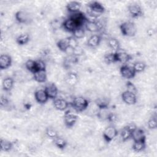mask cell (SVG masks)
I'll list each match as a JSON object with an SVG mask.
<instances>
[{"label": "cell", "instance_id": "6da1fadb", "mask_svg": "<svg viewBox=\"0 0 157 157\" xmlns=\"http://www.w3.org/2000/svg\"><path fill=\"white\" fill-rule=\"evenodd\" d=\"M105 11V8L102 4L98 1H92L88 4L87 13L93 17H98Z\"/></svg>", "mask_w": 157, "mask_h": 157}, {"label": "cell", "instance_id": "7a4b0ae2", "mask_svg": "<svg viewBox=\"0 0 157 157\" xmlns=\"http://www.w3.org/2000/svg\"><path fill=\"white\" fill-rule=\"evenodd\" d=\"M71 105L76 112H81L88 107L89 102L86 98L82 96H77L74 98L71 102Z\"/></svg>", "mask_w": 157, "mask_h": 157}, {"label": "cell", "instance_id": "3957f363", "mask_svg": "<svg viewBox=\"0 0 157 157\" xmlns=\"http://www.w3.org/2000/svg\"><path fill=\"white\" fill-rule=\"evenodd\" d=\"M120 29L122 34L128 37L134 36L137 31L135 24L131 21H126L121 23Z\"/></svg>", "mask_w": 157, "mask_h": 157}, {"label": "cell", "instance_id": "277c9868", "mask_svg": "<svg viewBox=\"0 0 157 157\" xmlns=\"http://www.w3.org/2000/svg\"><path fill=\"white\" fill-rule=\"evenodd\" d=\"M118 134L117 129L113 126L107 127L103 132V137L107 142H111Z\"/></svg>", "mask_w": 157, "mask_h": 157}, {"label": "cell", "instance_id": "5b68a950", "mask_svg": "<svg viewBox=\"0 0 157 157\" xmlns=\"http://www.w3.org/2000/svg\"><path fill=\"white\" fill-rule=\"evenodd\" d=\"M137 127L136 126L135 124H130L127 125L126 126L124 127L121 131V137L123 141H126L130 138H131V135L132 131L136 128Z\"/></svg>", "mask_w": 157, "mask_h": 157}, {"label": "cell", "instance_id": "8992f818", "mask_svg": "<svg viewBox=\"0 0 157 157\" xmlns=\"http://www.w3.org/2000/svg\"><path fill=\"white\" fill-rule=\"evenodd\" d=\"M122 100L128 105H133L136 103L137 98L136 94L129 91H124L121 94Z\"/></svg>", "mask_w": 157, "mask_h": 157}, {"label": "cell", "instance_id": "52a82bcc", "mask_svg": "<svg viewBox=\"0 0 157 157\" xmlns=\"http://www.w3.org/2000/svg\"><path fill=\"white\" fill-rule=\"evenodd\" d=\"M75 23L78 28H80L85 24V21L87 20V18L85 15V14L81 12H75L72 14V15L69 17Z\"/></svg>", "mask_w": 157, "mask_h": 157}, {"label": "cell", "instance_id": "ba28073f", "mask_svg": "<svg viewBox=\"0 0 157 157\" xmlns=\"http://www.w3.org/2000/svg\"><path fill=\"white\" fill-rule=\"evenodd\" d=\"M77 120V115L70 111L65 112L64 115V121L65 125L68 128L72 127Z\"/></svg>", "mask_w": 157, "mask_h": 157}, {"label": "cell", "instance_id": "9c48e42d", "mask_svg": "<svg viewBox=\"0 0 157 157\" xmlns=\"http://www.w3.org/2000/svg\"><path fill=\"white\" fill-rule=\"evenodd\" d=\"M120 73L123 77L127 79L132 78L136 75V72L133 67L126 64L123 65L120 67Z\"/></svg>", "mask_w": 157, "mask_h": 157}, {"label": "cell", "instance_id": "30bf717a", "mask_svg": "<svg viewBox=\"0 0 157 157\" xmlns=\"http://www.w3.org/2000/svg\"><path fill=\"white\" fill-rule=\"evenodd\" d=\"M45 91L49 99H55L58 95V88L53 83H48L45 87Z\"/></svg>", "mask_w": 157, "mask_h": 157}, {"label": "cell", "instance_id": "8fae6325", "mask_svg": "<svg viewBox=\"0 0 157 157\" xmlns=\"http://www.w3.org/2000/svg\"><path fill=\"white\" fill-rule=\"evenodd\" d=\"M131 138L133 139L134 142H145V135L143 129L136 128L132 132Z\"/></svg>", "mask_w": 157, "mask_h": 157}, {"label": "cell", "instance_id": "7c38bea8", "mask_svg": "<svg viewBox=\"0 0 157 157\" xmlns=\"http://www.w3.org/2000/svg\"><path fill=\"white\" fill-rule=\"evenodd\" d=\"M34 97L36 101L40 104H45L49 99L45 90H38L34 93Z\"/></svg>", "mask_w": 157, "mask_h": 157}, {"label": "cell", "instance_id": "4fadbf2b", "mask_svg": "<svg viewBox=\"0 0 157 157\" xmlns=\"http://www.w3.org/2000/svg\"><path fill=\"white\" fill-rule=\"evenodd\" d=\"M128 11L132 17L137 18L142 15L143 11L141 7L137 4H131L128 6Z\"/></svg>", "mask_w": 157, "mask_h": 157}, {"label": "cell", "instance_id": "5bb4252c", "mask_svg": "<svg viewBox=\"0 0 157 157\" xmlns=\"http://www.w3.org/2000/svg\"><path fill=\"white\" fill-rule=\"evenodd\" d=\"M12 64L11 57L6 54H2L0 56V68L1 70L9 68Z\"/></svg>", "mask_w": 157, "mask_h": 157}, {"label": "cell", "instance_id": "9a60e30c", "mask_svg": "<svg viewBox=\"0 0 157 157\" xmlns=\"http://www.w3.org/2000/svg\"><path fill=\"white\" fill-rule=\"evenodd\" d=\"M85 26L86 29L91 33L98 32L101 29L100 25L98 22L95 21L89 20L88 19L85 23Z\"/></svg>", "mask_w": 157, "mask_h": 157}, {"label": "cell", "instance_id": "2e32d148", "mask_svg": "<svg viewBox=\"0 0 157 157\" xmlns=\"http://www.w3.org/2000/svg\"><path fill=\"white\" fill-rule=\"evenodd\" d=\"M16 20L20 23H26L29 20V15L25 11L19 10L15 13Z\"/></svg>", "mask_w": 157, "mask_h": 157}, {"label": "cell", "instance_id": "e0dca14e", "mask_svg": "<svg viewBox=\"0 0 157 157\" xmlns=\"http://www.w3.org/2000/svg\"><path fill=\"white\" fill-rule=\"evenodd\" d=\"M68 105L69 103L67 102V101H66L64 99H55L53 101V105L55 108L58 110L63 111L66 110L67 108Z\"/></svg>", "mask_w": 157, "mask_h": 157}, {"label": "cell", "instance_id": "ac0fdd59", "mask_svg": "<svg viewBox=\"0 0 157 157\" xmlns=\"http://www.w3.org/2000/svg\"><path fill=\"white\" fill-rule=\"evenodd\" d=\"M62 26L65 30L71 33H72L76 28H78L75 23L73 21V20H72L70 18H69L68 19H66L63 22Z\"/></svg>", "mask_w": 157, "mask_h": 157}, {"label": "cell", "instance_id": "d6986e66", "mask_svg": "<svg viewBox=\"0 0 157 157\" xmlns=\"http://www.w3.org/2000/svg\"><path fill=\"white\" fill-rule=\"evenodd\" d=\"M34 80L39 83H44L47 80V74L45 70H39L33 73Z\"/></svg>", "mask_w": 157, "mask_h": 157}, {"label": "cell", "instance_id": "ffe728a7", "mask_svg": "<svg viewBox=\"0 0 157 157\" xmlns=\"http://www.w3.org/2000/svg\"><path fill=\"white\" fill-rule=\"evenodd\" d=\"M117 61L125 63L131 59V56L129 54L125 52L120 51V50L115 52Z\"/></svg>", "mask_w": 157, "mask_h": 157}, {"label": "cell", "instance_id": "44dd1931", "mask_svg": "<svg viewBox=\"0 0 157 157\" xmlns=\"http://www.w3.org/2000/svg\"><path fill=\"white\" fill-rule=\"evenodd\" d=\"M80 8L81 3L77 1H71L66 5V9L67 11L72 13L79 12Z\"/></svg>", "mask_w": 157, "mask_h": 157}, {"label": "cell", "instance_id": "7402d4cb", "mask_svg": "<svg viewBox=\"0 0 157 157\" xmlns=\"http://www.w3.org/2000/svg\"><path fill=\"white\" fill-rule=\"evenodd\" d=\"M101 40L100 36L97 34L92 35L87 40V45L90 47H96L99 45Z\"/></svg>", "mask_w": 157, "mask_h": 157}, {"label": "cell", "instance_id": "603a6c76", "mask_svg": "<svg viewBox=\"0 0 157 157\" xmlns=\"http://www.w3.org/2000/svg\"><path fill=\"white\" fill-rule=\"evenodd\" d=\"M78 80V75L75 72H69L66 76V81L67 83L70 85H75Z\"/></svg>", "mask_w": 157, "mask_h": 157}, {"label": "cell", "instance_id": "cb8c5ba5", "mask_svg": "<svg viewBox=\"0 0 157 157\" xmlns=\"http://www.w3.org/2000/svg\"><path fill=\"white\" fill-rule=\"evenodd\" d=\"M2 88L4 90L10 91L13 86V80L11 77H6L2 80Z\"/></svg>", "mask_w": 157, "mask_h": 157}, {"label": "cell", "instance_id": "d4e9b609", "mask_svg": "<svg viewBox=\"0 0 157 157\" xmlns=\"http://www.w3.org/2000/svg\"><path fill=\"white\" fill-rule=\"evenodd\" d=\"M109 46L111 49H112L115 52L118 51L120 48V45L119 41L114 37H111L108 40Z\"/></svg>", "mask_w": 157, "mask_h": 157}, {"label": "cell", "instance_id": "484cf974", "mask_svg": "<svg viewBox=\"0 0 157 157\" xmlns=\"http://www.w3.org/2000/svg\"><path fill=\"white\" fill-rule=\"evenodd\" d=\"M56 45L58 48L63 52H66L67 49L69 48L67 38L62 39L58 40L56 43Z\"/></svg>", "mask_w": 157, "mask_h": 157}, {"label": "cell", "instance_id": "4316f807", "mask_svg": "<svg viewBox=\"0 0 157 157\" xmlns=\"http://www.w3.org/2000/svg\"><path fill=\"white\" fill-rule=\"evenodd\" d=\"M0 144H1V150L4 151H9L13 147V144L11 142L7 140L2 139H1Z\"/></svg>", "mask_w": 157, "mask_h": 157}, {"label": "cell", "instance_id": "83f0119b", "mask_svg": "<svg viewBox=\"0 0 157 157\" xmlns=\"http://www.w3.org/2000/svg\"><path fill=\"white\" fill-rule=\"evenodd\" d=\"M53 142L55 145L61 150H63L64 148H65L67 145V142L63 138L59 136L53 139Z\"/></svg>", "mask_w": 157, "mask_h": 157}, {"label": "cell", "instance_id": "f1b7e54d", "mask_svg": "<svg viewBox=\"0 0 157 157\" xmlns=\"http://www.w3.org/2000/svg\"><path fill=\"white\" fill-rule=\"evenodd\" d=\"M29 40V36L28 34H21L19 35L17 39L16 42L20 45H23L26 44Z\"/></svg>", "mask_w": 157, "mask_h": 157}, {"label": "cell", "instance_id": "f546056e", "mask_svg": "<svg viewBox=\"0 0 157 157\" xmlns=\"http://www.w3.org/2000/svg\"><path fill=\"white\" fill-rule=\"evenodd\" d=\"M95 103L99 109H107L109 107V102L105 98H99L96 100Z\"/></svg>", "mask_w": 157, "mask_h": 157}, {"label": "cell", "instance_id": "4dcf8cb0", "mask_svg": "<svg viewBox=\"0 0 157 157\" xmlns=\"http://www.w3.org/2000/svg\"><path fill=\"white\" fill-rule=\"evenodd\" d=\"M145 148V142H134L132 145V149L136 152H140L143 151Z\"/></svg>", "mask_w": 157, "mask_h": 157}, {"label": "cell", "instance_id": "1f68e13d", "mask_svg": "<svg viewBox=\"0 0 157 157\" xmlns=\"http://www.w3.org/2000/svg\"><path fill=\"white\" fill-rule=\"evenodd\" d=\"M25 67L29 71L34 73L36 71V61L33 60V59H28L25 63Z\"/></svg>", "mask_w": 157, "mask_h": 157}, {"label": "cell", "instance_id": "d6a6232c", "mask_svg": "<svg viewBox=\"0 0 157 157\" xmlns=\"http://www.w3.org/2000/svg\"><path fill=\"white\" fill-rule=\"evenodd\" d=\"M104 61L107 64H111L115 62H117L115 52L106 54L104 56Z\"/></svg>", "mask_w": 157, "mask_h": 157}, {"label": "cell", "instance_id": "836d02e7", "mask_svg": "<svg viewBox=\"0 0 157 157\" xmlns=\"http://www.w3.org/2000/svg\"><path fill=\"white\" fill-rule=\"evenodd\" d=\"M132 67H133L134 71L136 72V73L141 72L145 70V69L146 67V64L143 62L138 61L134 64Z\"/></svg>", "mask_w": 157, "mask_h": 157}, {"label": "cell", "instance_id": "e575fe53", "mask_svg": "<svg viewBox=\"0 0 157 157\" xmlns=\"http://www.w3.org/2000/svg\"><path fill=\"white\" fill-rule=\"evenodd\" d=\"M72 34H73L72 36H74L77 39H82L85 36V31L82 27L77 28L72 32Z\"/></svg>", "mask_w": 157, "mask_h": 157}, {"label": "cell", "instance_id": "d590c367", "mask_svg": "<svg viewBox=\"0 0 157 157\" xmlns=\"http://www.w3.org/2000/svg\"><path fill=\"white\" fill-rule=\"evenodd\" d=\"M45 134L49 138L52 139H54L58 136L57 131L52 128H47L45 130Z\"/></svg>", "mask_w": 157, "mask_h": 157}, {"label": "cell", "instance_id": "8d00e7d4", "mask_svg": "<svg viewBox=\"0 0 157 157\" xmlns=\"http://www.w3.org/2000/svg\"><path fill=\"white\" fill-rule=\"evenodd\" d=\"M67 42H68L69 48L73 49L78 45L77 39H75L74 36H70L69 37H67Z\"/></svg>", "mask_w": 157, "mask_h": 157}, {"label": "cell", "instance_id": "74e56055", "mask_svg": "<svg viewBox=\"0 0 157 157\" xmlns=\"http://www.w3.org/2000/svg\"><path fill=\"white\" fill-rule=\"evenodd\" d=\"M148 127L150 129H155L157 127V121L155 117H151L147 123Z\"/></svg>", "mask_w": 157, "mask_h": 157}, {"label": "cell", "instance_id": "f35d334b", "mask_svg": "<svg viewBox=\"0 0 157 157\" xmlns=\"http://www.w3.org/2000/svg\"><path fill=\"white\" fill-rule=\"evenodd\" d=\"M83 54V50L81 47L79 45L77 46L74 48L72 49V55L78 57L79 56H81Z\"/></svg>", "mask_w": 157, "mask_h": 157}, {"label": "cell", "instance_id": "ab89813d", "mask_svg": "<svg viewBox=\"0 0 157 157\" xmlns=\"http://www.w3.org/2000/svg\"><path fill=\"white\" fill-rule=\"evenodd\" d=\"M36 71L39 70H45V63L40 59H38L36 61Z\"/></svg>", "mask_w": 157, "mask_h": 157}, {"label": "cell", "instance_id": "60d3db41", "mask_svg": "<svg viewBox=\"0 0 157 157\" xmlns=\"http://www.w3.org/2000/svg\"><path fill=\"white\" fill-rule=\"evenodd\" d=\"M126 86H127V88H128V90H127L128 91H129L132 92V93L136 94V93L137 91L136 88L131 82H128L126 83Z\"/></svg>", "mask_w": 157, "mask_h": 157}, {"label": "cell", "instance_id": "b9f144b4", "mask_svg": "<svg viewBox=\"0 0 157 157\" xmlns=\"http://www.w3.org/2000/svg\"><path fill=\"white\" fill-rule=\"evenodd\" d=\"M117 116L115 114L113 113H109V114L107 115V118L106 119L109 121H111V122H113L115 121L116 120H117Z\"/></svg>", "mask_w": 157, "mask_h": 157}, {"label": "cell", "instance_id": "7bdbcfd3", "mask_svg": "<svg viewBox=\"0 0 157 157\" xmlns=\"http://www.w3.org/2000/svg\"><path fill=\"white\" fill-rule=\"evenodd\" d=\"M9 103V100L4 96H1V107H5Z\"/></svg>", "mask_w": 157, "mask_h": 157}, {"label": "cell", "instance_id": "ee69618b", "mask_svg": "<svg viewBox=\"0 0 157 157\" xmlns=\"http://www.w3.org/2000/svg\"><path fill=\"white\" fill-rule=\"evenodd\" d=\"M147 34L149 35V36H152L154 34V30L153 29H149L147 30Z\"/></svg>", "mask_w": 157, "mask_h": 157}]
</instances>
